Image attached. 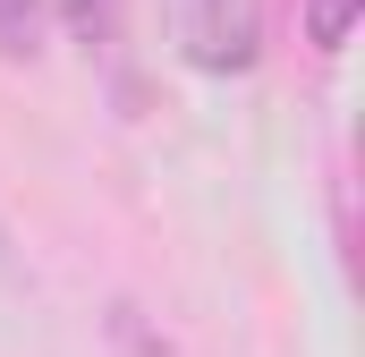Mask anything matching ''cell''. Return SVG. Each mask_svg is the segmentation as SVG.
Returning a JSON list of instances; mask_svg holds the SVG:
<instances>
[{
	"label": "cell",
	"instance_id": "1",
	"mask_svg": "<svg viewBox=\"0 0 365 357\" xmlns=\"http://www.w3.org/2000/svg\"><path fill=\"white\" fill-rule=\"evenodd\" d=\"M162 26L195 77H247L264 60V0H162Z\"/></svg>",
	"mask_w": 365,
	"mask_h": 357
},
{
	"label": "cell",
	"instance_id": "2",
	"mask_svg": "<svg viewBox=\"0 0 365 357\" xmlns=\"http://www.w3.org/2000/svg\"><path fill=\"white\" fill-rule=\"evenodd\" d=\"M43 51V0H0V60H34Z\"/></svg>",
	"mask_w": 365,
	"mask_h": 357
},
{
	"label": "cell",
	"instance_id": "3",
	"mask_svg": "<svg viewBox=\"0 0 365 357\" xmlns=\"http://www.w3.org/2000/svg\"><path fill=\"white\" fill-rule=\"evenodd\" d=\"M60 26H68L86 51H102V43L119 34V0H60Z\"/></svg>",
	"mask_w": 365,
	"mask_h": 357
},
{
	"label": "cell",
	"instance_id": "4",
	"mask_svg": "<svg viewBox=\"0 0 365 357\" xmlns=\"http://www.w3.org/2000/svg\"><path fill=\"white\" fill-rule=\"evenodd\" d=\"M357 9L365 0H306V43H314V51H340L349 26H357Z\"/></svg>",
	"mask_w": 365,
	"mask_h": 357
}]
</instances>
